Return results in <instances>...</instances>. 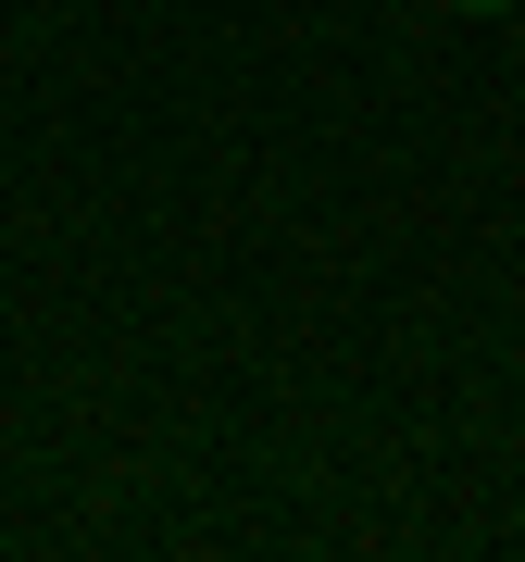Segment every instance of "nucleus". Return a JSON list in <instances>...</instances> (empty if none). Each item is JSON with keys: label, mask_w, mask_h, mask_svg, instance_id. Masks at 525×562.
<instances>
[{"label": "nucleus", "mask_w": 525, "mask_h": 562, "mask_svg": "<svg viewBox=\"0 0 525 562\" xmlns=\"http://www.w3.org/2000/svg\"><path fill=\"white\" fill-rule=\"evenodd\" d=\"M463 13H513V0H463Z\"/></svg>", "instance_id": "1"}]
</instances>
